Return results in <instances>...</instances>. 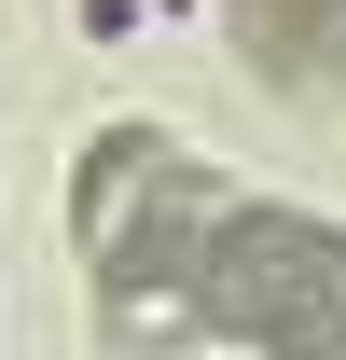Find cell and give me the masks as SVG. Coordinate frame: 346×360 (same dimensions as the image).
Wrapping results in <instances>:
<instances>
[{
    "mask_svg": "<svg viewBox=\"0 0 346 360\" xmlns=\"http://www.w3.org/2000/svg\"><path fill=\"white\" fill-rule=\"evenodd\" d=\"M70 236H84V277H97V319H111V347L125 360H167L194 333V264H208L222 236V194L208 167L153 125H111L70 180Z\"/></svg>",
    "mask_w": 346,
    "mask_h": 360,
    "instance_id": "cell-1",
    "label": "cell"
},
{
    "mask_svg": "<svg viewBox=\"0 0 346 360\" xmlns=\"http://www.w3.org/2000/svg\"><path fill=\"white\" fill-rule=\"evenodd\" d=\"M194 333H236L263 360H346V236L305 208H222L194 264Z\"/></svg>",
    "mask_w": 346,
    "mask_h": 360,
    "instance_id": "cell-2",
    "label": "cell"
},
{
    "mask_svg": "<svg viewBox=\"0 0 346 360\" xmlns=\"http://www.w3.org/2000/svg\"><path fill=\"white\" fill-rule=\"evenodd\" d=\"M222 28L277 97H333L346 84V0H222Z\"/></svg>",
    "mask_w": 346,
    "mask_h": 360,
    "instance_id": "cell-3",
    "label": "cell"
}]
</instances>
